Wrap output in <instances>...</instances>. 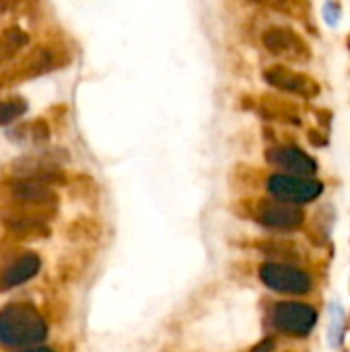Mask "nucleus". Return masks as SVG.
<instances>
[{
    "label": "nucleus",
    "instance_id": "obj_1",
    "mask_svg": "<svg viewBox=\"0 0 350 352\" xmlns=\"http://www.w3.org/2000/svg\"><path fill=\"white\" fill-rule=\"evenodd\" d=\"M45 322L31 307L23 303L8 305L0 311V344L8 349L31 346L45 338Z\"/></svg>",
    "mask_w": 350,
    "mask_h": 352
},
{
    "label": "nucleus",
    "instance_id": "obj_2",
    "mask_svg": "<svg viewBox=\"0 0 350 352\" xmlns=\"http://www.w3.org/2000/svg\"><path fill=\"white\" fill-rule=\"evenodd\" d=\"M322 184L316 179L307 177H297V175H272L268 179V192L281 200V202H291V204H305L316 200L322 194Z\"/></svg>",
    "mask_w": 350,
    "mask_h": 352
},
{
    "label": "nucleus",
    "instance_id": "obj_3",
    "mask_svg": "<svg viewBox=\"0 0 350 352\" xmlns=\"http://www.w3.org/2000/svg\"><path fill=\"white\" fill-rule=\"evenodd\" d=\"M318 322V314L314 307L305 303H278L272 311V324L293 336H305L314 330Z\"/></svg>",
    "mask_w": 350,
    "mask_h": 352
},
{
    "label": "nucleus",
    "instance_id": "obj_4",
    "mask_svg": "<svg viewBox=\"0 0 350 352\" xmlns=\"http://www.w3.org/2000/svg\"><path fill=\"white\" fill-rule=\"evenodd\" d=\"M262 283L278 293H291V295H303L311 289V278L307 272L283 264H264L260 268Z\"/></svg>",
    "mask_w": 350,
    "mask_h": 352
},
{
    "label": "nucleus",
    "instance_id": "obj_5",
    "mask_svg": "<svg viewBox=\"0 0 350 352\" xmlns=\"http://www.w3.org/2000/svg\"><path fill=\"white\" fill-rule=\"evenodd\" d=\"M264 45L274 56H283V58H289V60H303V58H307L305 43L293 31L283 29V27L268 29L264 33Z\"/></svg>",
    "mask_w": 350,
    "mask_h": 352
},
{
    "label": "nucleus",
    "instance_id": "obj_6",
    "mask_svg": "<svg viewBox=\"0 0 350 352\" xmlns=\"http://www.w3.org/2000/svg\"><path fill=\"white\" fill-rule=\"evenodd\" d=\"M268 161L281 167L287 173H293L297 177H309L318 171V163L303 151L293 148V146H283L274 148L268 153Z\"/></svg>",
    "mask_w": 350,
    "mask_h": 352
},
{
    "label": "nucleus",
    "instance_id": "obj_7",
    "mask_svg": "<svg viewBox=\"0 0 350 352\" xmlns=\"http://www.w3.org/2000/svg\"><path fill=\"white\" fill-rule=\"evenodd\" d=\"M264 78L283 89V91H289V93H297L301 97H314L318 95V85L305 76V74H299V72H293L289 68H283V66H276V68H270L268 72H264Z\"/></svg>",
    "mask_w": 350,
    "mask_h": 352
},
{
    "label": "nucleus",
    "instance_id": "obj_8",
    "mask_svg": "<svg viewBox=\"0 0 350 352\" xmlns=\"http://www.w3.org/2000/svg\"><path fill=\"white\" fill-rule=\"evenodd\" d=\"M260 221L272 229H295L303 223V212L299 206H289L283 202L266 204L260 210Z\"/></svg>",
    "mask_w": 350,
    "mask_h": 352
},
{
    "label": "nucleus",
    "instance_id": "obj_9",
    "mask_svg": "<svg viewBox=\"0 0 350 352\" xmlns=\"http://www.w3.org/2000/svg\"><path fill=\"white\" fill-rule=\"evenodd\" d=\"M37 272H39V258L35 254H25L2 274V287L10 289V287L23 285L29 278H33Z\"/></svg>",
    "mask_w": 350,
    "mask_h": 352
},
{
    "label": "nucleus",
    "instance_id": "obj_10",
    "mask_svg": "<svg viewBox=\"0 0 350 352\" xmlns=\"http://www.w3.org/2000/svg\"><path fill=\"white\" fill-rule=\"evenodd\" d=\"M12 196L21 202H37V204H43V202H50L54 200V194L52 190L37 182V179H21L12 186Z\"/></svg>",
    "mask_w": 350,
    "mask_h": 352
},
{
    "label": "nucleus",
    "instance_id": "obj_11",
    "mask_svg": "<svg viewBox=\"0 0 350 352\" xmlns=\"http://www.w3.org/2000/svg\"><path fill=\"white\" fill-rule=\"evenodd\" d=\"M27 41H29V35L23 29H19V27L4 29L0 33V64L14 58L27 45Z\"/></svg>",
    "mask_w": 350,
    "mask_h": 352
},
{
    "label": "nucleus",
    "instance_id": "obj_12",
    "mask_svg": "<svg viewBox=\"0 0 350 352\" xmlns=\"http://www.w3.org/2000/svg\"><path fill=\"white\" fill-rule=\"evenodd\" d=\"M342 334H344V314L338 303L330 305V346L338 349L342 344Z\"/></svg>",
    "mask_w": 350,
    "mask_h": 352
},
{
    "label": "nucleus",
    "instance_id": "obj_13",
    "mask_svg": "<svg viewBox=\"0 0 350 352\" xmlns=\"http://www.w3.org/2000/svg\"><path fill=\"white\" fill-rule=\"evenodd\" d=\"M27 111V103L21 97H12L0 103V126H8L10 122L19 120Z\"/></svg>",
    "mask_w": 350,
    "mask_h": 352
},
{
    "label": "nucleus",
    "instance_id": "obj_14",
    "mask_svg": "<svg viewBox=\"0 0 350 352\" xmlns=\"http://www.w3.org/2000/svg\"><path fill=\"white\" fill-rule=\"evenodd\" d=\"M25 72L29 74V76H35V74H41V72H45L50 66H52V56H50V52L47 50H43V47H39L25 64Z\"/></svg>",
    "mask_w": 350,
    "mask_h": 352
},
{
    "label": "nucleus",
    "instance_id": "obj_15",
    "mask_svg": "<svg viewBox=\"0 0 350 352\" xmlns=\"http://www.w3.org/2000/svg\"><path fill=\"white\" fill-rule=\"evenodd\" d=\"M274 351V342L272 340H262L258 346H254L250 352H272Z\"/></svg>",
    "mask_w": 350,
    "mask_h": 352
},
{
    "label": "nucleus",
    "instance_id": "obj_16",
    "mask_svg": "<svg viewBox=\"0 0 350 352\" xmlns=\"http://www.w3.org/2000/svg\"><path fill=\"white\" fill-rule=\"evenodd\" d=\"M256 2H260V4H268V6H272V8H285L289 0H256Z\"/></svg>",
    "mask_w": 350,
    "mask_h": 352
},
{
    "label": "nucleus",
    "instance_id": "obj_17",
    "mask_svg": "<svg viewBox=\"0 0 350 352\" xmlns=\"http://www.w3.org/2000/svg\"><path fill=\"white\" fill-rule=\"evenodd\" d=\"M23 352H52L50 349H27V351Z\"/></svg>",
    "mask_w": 350,
    "mask_h": 352
}]
</instances>
